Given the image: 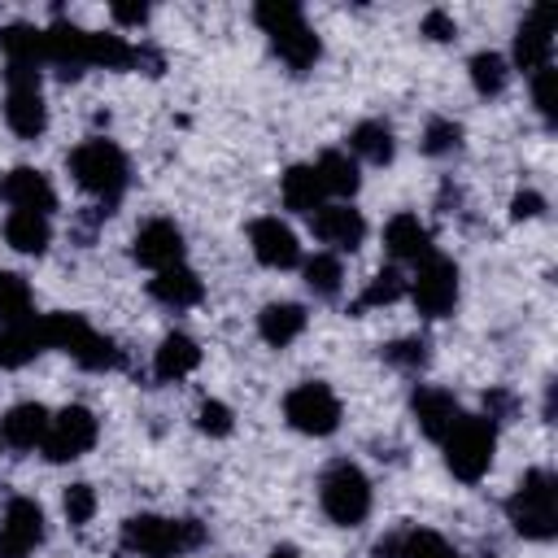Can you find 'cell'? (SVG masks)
Instances as JSON below:
<instances>
[{
  "instance_id": "1",
  "label": "cell",
  "mask_w": 558,
  "mask_h": 558,
  "mask_svg": "<svg viewBox=\"0 0 558 558\" xmlns=\"http://www.w3.org/2000/svg\"><path fill=\"white\" fill-rule=\"evenodd\" d=\"M253 22L262 26V35L270 39V48L279 52V61L292 74H305L323 57V39L305 22L301 4H292V0H262V4H253Z\"/></svg>"
},
{
  "instance_id": "2",
  "label": "cell",
  "mask_w": 558,
  "mask_h": 558,
  "mask_svg": "<svg viewBox=\"0 0 558 558\" xmlns=\"http://www.w3.org/2000/svg\"><path fill=\"white\" fill-rule=\"evenodd\" d=\"M506 519L523 541H554L558 536V475L549 466L523 471V480L506 497Z\"/></svg>"
},
{
  "instance_id": "3",
  "label": "cell",
  "mask_w": 558,
  "mask_h": 558,
  "mask_svg": "<svg viewBox=\"0 0 558 558\" xmlns=\"http://www.w3.org/2000/svg\"><path fill=\"white\" fill-rule=\"evenodd\" d=\"M70 174H74V183H78L87 196H96L100 205H118L122 192H126V183H131V161H126V153H122L113 140L92 135V140H83V144L70 153Z\"/></svg>"
},
{
  "instance_id": "4",
  "label": "cell",
  "mask_w": 558,
  "mask_h": 558,
  "mask_svg": "<svg viewBox=\"0 0 558 558\" xmlns=\"http://www.w3.org/2000/svg\"><path fill=\"white\" fill-rule=\"evenodd\" d=\"M440 449H445V466L453 480L480 484L497 453V423L488 414H458V423L445 432Z\"/></svg>"
},
{
  "instance_id": "5",
  "label": "cell",
  "mask_w": 558,
  "mask_h": 558,
  "mask_svg": "<svg viewBox=\"0 0 558 558\" xmlns=\"http://www.w3.org/2000/svg\"><path fill=\"white\" fill-rule=\"evenodd\" d=\"M205 541L196 519H161V514H131L122 523V554L135 558H179Z\"/></svg>"
},
{
  "instance_id": "6",
  "label": "cell",
  "mask_w": 558,
  "mask_h": 558,
  "mask_svg": "<svg viewBox=\"0 0 558 558\" xmlns=\"http://www.w3.org/2000/svg\"><path fill=\"white\" fill-rule=\"evenodd\" d=\"M318 506L336 527H357L371 514V480L357 462L336 458L318 480Z\"/></svg>"
},
{
  "instance_id": "7",
  "label": "cell",
  "mask_w": 558,
  "mask_h": 558,
  "mask_svg": "<svg viewBox=\"0 0 558 558\" xmlns=\"http://www.w3.org/2000/svg\"><path fill=\"white\" fill-rule=\"evenodd\" d=\"M4 122L17 140H39L48 131V105H44V87H39V70L26 65H9L4 70Z\"/></svg>"
},
{
  "instance_id": "8",
  "label": "cell",
  "mask_w": 558,
  "mask_h": 558,
  "mask_svg": "<svg viewBox=\"0 0 558 558\" xmlns=\"http://www.w3.org/2000/svg\"><path fill=\"white\" fill-rule=\"evenodd\" d=\"M405 292H410V301H414V310H418L423 318H445V314H453L458 292H462L458 262H453V257H440V253L423 257V262L414 266V279L405 283Z\"/></svg>"
},
{
  "instance_id": "9",
  "label": "cell",
  "mask_w": 558,
  "mask_h": 558,
  "mask_svg": "<svg viewBox=\"0 0 558 558\" xmlns=\"http://www.w3.org/2000/svg\"><path fill=\"white\" fill-rule=\"evenodd\" d=\"M283 418L301 436H331L340 427V397L323 379H305L283 397Z\"/></svg>"
},
{
  "instance_id": "10",
  "label": "cell",
  "mask_w": 558,
  "mask_h": 558,
  "mask_svg": "<svg viewBox=\"0 0 558 558\" xmlns=\"http://www.w3.org/2000/svg\"><path fill=\"white\" fill-rule=\"evenodd\" d=\"M96 436H100L96 414L87 405H65V410H57L48 418V432H44L39 453L48 462H74V458H83L96 445Z\"/></svg>"
},
{
  "instance_id": "11",
  "label": "cell",
  "mask_w": 558,
  "mask_h": 558,
  "mask_svg": "<svg viewBox=\"0 0 558 558\" xmlns=\"http://www.w3.org/2000/svg\"><path fill=\"white\" fill-rule=\"evenodd\" d=\"M549 57H554V4H536V9L523 13L506 65H514L523 74H536V70L549 65Z\"/></svg>"
},
{
  "instance_id": "12",
  "label": "cell",
  "mask_w": 558,
  "mask_h": 558,
  "mask_svg": "<svg viewBox=\"0 0 558 558\" xmlns=\"http://www.w3.org/2000/svg\"><path fill=\"white\" fill-rule=\"evenodd\" d=\"M48 523H44V506L35 497H13L0 514V558H26L44 545Z\"/></svg>"
},
{
  "instance_id": "13",
  "label": "cell",
  "mask_w": 558,
  "mask_h": 558,
  "mask_svg": "<svg viewBox=\"0 0 558 558\" xmlns=\"http://www.w3.org/2000/svg\"><path fill=\"white\" fill-rule=\"evenodd\" d=\"M248 248H253V257H257L262 266H270V270H292V266H301V240H296V231H292L283 218H275V214L248 222Z\"/></svg>"
},
{
  "instance_id": "14",
  "label": "cell",
  "mask_w": 558,
  "mask_h": 558,
  "mask_svg": "<svg viewBox=\"0 0 558 558\" xmlns=\"http://www.w3.org/2000/svg\"><path fill=\"white\" fill-rule=\"evenodd\" d=\"M314 222V235L331 248V253H357L362 240H366V218L362 209H353L349 201H331V205H318L310 214Z\"/></svg>"
},
{
  "instance_id": "15",
  "label": "cell",
  "mask_w": 558,
  "mask_h": 558,
  "mask_svg": "<svg viewBox=\"0 0 558 558\" xmlns=\"http://www.w3.org/2000/svg\"><path fill=\"white\" fill-rule=\"evenodd\" d=\"M131 257H135L140 266H148L153 275L166 270V266H179V262H183V231H179V222H170V218H148V222L135 231V240H131Z\"/></svg>"
},
{
  "instance_id": "16",
  "label": "cell",
  "mask_w": 558,
  "mask_h": 558,
  "mask_svg": "<svg viewBox=\"0 0 558 558\" xmlns=\"http://www.w3.org/2000/svg\"><path fill=\"white\" fill-rule=\"evenodd\" d=\"M44 44H48V65H57L65 78H74L92 65V31L65 22V17L44 26Z\"/></svg>"
},
{
  "instance_id": "17",
  "label": "cell",
  "mask_w": 558,
  "mask_h": 558,
  "mask_svg": "<svg viewBox=\"0 0 558 558\" xmlns=\"http://www.w3.org/2000/svg\"><path fill=\"white\" fill-rule=\"evenodd\" d=\"M0 201H9L13 209H26V214H52V209H57V187L48 183L44 170H35V166H13V170L0 179Z\"/></svg>"
},
{
  "instance_id": "18",
  "label": "cell",
  "mask_w": 558,
  "mask_h": 558,
  "mask_svg": "<svg viewBox=\"0 0 558 558\" xmlns=\"http://www.w3.org/2000/svg\"><path fill=\"white\" fill-rule=\"evenodd\" d=\"M410 414H414V423H418V432L427 436V440H445V432L458 423V414H462V405H458V397L449 392V388H436V384H418L414 388V397H410Z\"/></svg>"
},
{
  "instance_id": "19",
  "label": "cell",
  "mask_w": 558,
  "mask_h": 558,
  "mask_svg": "<svg viewBox=\"0 0 558 558\" xmlns=\"http://www.w3.org/2000/svg\"><path fill=\"white\" fill-rule=\"evenodd\" d=\"M148 296L157 305H166V310H192V305H201L205 283H201V275L192 266L179 262V266H166V270H157L148 279Z\"/></svg>"
},
{
  "instance_id": "20",
  "label": "cell",
  "mask_w": 558,
  "mask_h": 558,
  "mask_svg": "<svg viewBox=\"0 0 558 558\" xmlns=\"http://www.w3.org/2000/svg\"><path fill=\"white\" fill-rule=\"evenodd\" d=\"M379 558H462L440 532L432 527H401L375 545Z\"/></svg>"
},
{
  "instance_id": "21",
  "label": "cell",
  "mask_w": 558,
  "mask_h": 558,
  "mask_svg": "<svg viewBox=\"0 0 558 558\" xmlns=\"http://www.w3.org/2000/svg\"><path fill=\"white\" fill-rule=\"evenodd\" d=\"M384 248H388L397 262H414V266L436 253V248H432V231L418 222V214H392L388 227H384Z\"/></svg>"
},
{
  "instance_id": "22",
  "label": "cell",
  "mask_w": 558,
  "mask_h": 558,
  "mask_svg": "<svg viewBox=\"0 0 558 558\" xmlns=\"http://www.w3.org/2000/svg\"><path fill=\"white\" fill-rule=\"evenodd\" d=\"M48 410L39 405V401H22V405H13L4 418H0V440L9 445V449H17V453H26V449H39L44 445V432H48Z\"/></svg>"
},
{
  "instance_id": "23",
  "label": "cell",
  "mask_w": 558,
  "mask_h": 558,
  "mask_svg": "<svg viewBox=\"0 0 558 558\" xmlns=\"http://www.w3.org/2000/svg\"><path fill=\"white\" fill-rule=\"evenodd\" d=\"M196 366H201V344L187 331H166L161 344H157V353H153V375L161 384H174V379L192 375Z\"/></svg>"
},
{
  "instance_id": "24",
  "label": "cell",
  "mask_w": 558,
  "mask_h": 558,
  "mask_svg": "<svg viewBox=\"0 0 558 558\" xmlns=\"http://www.w3.org/2000/svg\"><path fill=\"white\" fill-rule=\"evenodd\" d=\"M305 323H310L305 305H296V301H270V305H262V314H257V336H262L270 349H288V344L305 331Z\"/></svg>"
},
{
  "instance_id": "25",
  "label": "cell",
  "mask_w": 558,
  "mask_h": 558,
  "mask_svg": "<svg viewBox=\"0 0 558 558\" xmlns=\"http://www.w3.org/2000/svg\"><path fill=\"white\" fill-rule=\"evenodd\" d=\"M353 161H366V166H388L397 157V140H392V126L384 118H366L349 131V148H344Z\"/></svg>"
},
{
  "instance_id": "26",
  "label": "cell",
  "mask_w": 558,
  "mask_h": 558,
  "mask_svg": "<svg viewBox=\"0 0 558 558\" xmlns=\"http://www.w3.org/2000/svg\"><path fill=\"white\" fill-rule=\"evenodd\" d=\"M0 52H4L9 65H26V70L48 65L44 26H31V22H9V26H0Z\"/></svg>"
},
{
  "instance_id": "27",
  "label": "cell",
  "mask_w": 558,
  "mask_h": 558,
  "mask_svg": "<svg viewBox=\"0 0 558 558\" xmlns=\"http://www.w3.org/2000/svg\"><path fill=\"white\" fill-rule=\"evenodd\" d=\"M314 174H318V183H323V196H336V201H349V196L362 187V166H357L344 148L318 153Z\"/></svg>"
},
{
  "instance_id": "28",
  "label": "cell",
  "mask_w": 558,
  "mask_h": 558,
  "mask_svg": "<svg viewBox=\"0 0 558 558\" xmlns=\"http://www.w3.org/2000/svg\"><path fill=\"white\" fill-rule=\"evenodd\" d=\"M279 201H283V209H292V214H314L318 205H327L314 166H305V161L288 166V170L279 174Z\"/></svg>"
},
{
  "instance_id": "29",
  "label": "cell",
  "mask_w": 558,
  "mask_h": 558,
  "mask_svg": "<svg viewBox=\"0 0 558 558\" xmlns=\"http://www.w3.org/2000/svg\"><path fill=\"white\" fill-rule=\"evenodd\" d=\"M4 244H9L13 253H26V257L48 253V244H52V222H48V214L13 209V214L4 218Z\"/></svg>"
},
{
  "instance_id": "30",
  "label": "cell",
  "mask_w": 558,
  "mask_h": 558,
  "mask_svg": "<svg viewBox=\"0 0 558 558\" xmlns=\"http://www.w3.org/2000/svg\"><path fill=\"white\" fill-rule=\"evenodd\" d=\"M44 349H48V344H44L39 318H26V323H9V327L0 331V366H9V371H17V366L35 362Z\"/></svg>"
},
{
  "instance_id": "31",
  "label": "cell",
  "mask_w": 558,
  "mask_h": 558,
  "mask_svg": "<svg viewBox=\"0 0 558 558\" xmlns=\"http://www.w3.org/2000/svg\"><path fill=\"white\" fill-rule=\"evenodd\" d=\"M39 331H44V344L48 349H61V353H74L78 340L92 331V323L74 310H57V314H44L39 318Z\"/></svg>"
},
{
  "instance_id": "32",
  "label": "cell",
  "mask_w": 558,
  "mask_h": 558,
  "mask_svg": "<svg viewBox=\"0 0 558 558\" xmlns=\"http://www.w3.org/2000/svg\"><path fill=\"white\" fill-rule=\"evenodd\" d=\"M301 275H305V288H310L314 296H323V301L340 296V288H344V266H340L336 253H314V257H305V262H301Z\"/></svg>"
},
{
  "instance_id": "33",
  "label": "cell",
  "mask_w": 558,
  "mask_h": 558,
  "mask_svg": "<svg viewBox=\"0 0 558 558\" xmlns=\"http://www.w3.org/2000/svg\"><path fill=\"white\" fill-rule=\"evenodd\" d=\"M466 74H471V87H475L480 96H501L506 83H510V65H506V57L493 52V48L475 52V57L466 61Z\"/></svg>"
},
{
  "instance_id": "34",
  "label": "cell",
  "mask_w": 558,
  "mask_h": 558,
  "mask_svg": "<svg viewBox=\"0 0 558 558\" xmlns=\"http://www.w3.org/2000/svg\"><path fill=\"white\" fill-rule=\"evenodd\" d=\"M405 296V275L397 266H384L371 275V283L362 288V296L353 301V310H379V305H392Z\"/></svg>"
},
{
  "instance_id": "35",
  "label": "cell",
  "mask_w": 558,
  "mask_h": 558,
  "mask_svg": "<svg viewBox=\"0 0 558 558\" xmlns=\"http://www.w3.org/2000/svg\"><path fill=\"white\" fill-rule=\"evenodd\" d=\"M31 314V283L17 270H0V323H26Z\"/></svg>"
},
{
  "instance_id": "36",
  "label": "cell",
  "mask_w": 558,
  "mask_h": 558,
  "mask_svg": "<svg viewBox=\"0 0 558 558\" xmlns=\"http://www.w3.org/2000/svg\"><path fill=\"white\" fill-rule=\"evenodd\" d=\"M74 357V366H83V371H113L118 362H122V353H118V344L109 340V336H100L96 327L78 340V349L70 353Z\"/></svg>"
},
{
  "instance_id": "37",
  "label": "cell",
  "mask_w": 558,
  "mask_h": 558,
  "mask_svg": "<svg viewBox=\"0 0 558 558\" xmlns=\"http://www.w3.org/2000/svg\"><path fill=\"white\" fill-rule=\"evenodd\" d=\"M418 148H423L427 157H449V153L462 148V126H458L453 118H427Z\"/></svg>"
},
{
  "instance_id": "38",
  "label": "cell",
  "mask_w": 558,
  "mask_h": 558,
  "mask_svg": "<svg viewBox=\"0 0 558 558\" xmlns=\"http://www.w3.org/2000/svg\"><path fill=\"white\" fill-rule=\"evenodd\" d=\"M379 353H384V362L397 366V371H423V366H427V340H423V336H401V340L384 344Z\"/></svg>"
},
{
  "instance_id": "39",
  "label": "cell",
  "mask_w": 558,
  "mask_h": 558,
  "mask_svg": "<svg viewBox=\"0 0 558 558\" xmlns=\"http://www.w3.org/2000/svg\"><path fill=\"white\" fill-rule=\"evenodd\" d=\"M61 510H65V523L70 527H87L92 514H96V488L92 484H70L61 493Z\"/></svg>"
},
{
  "instance_id": "40",
  "label": "cell",
  "mask_w": 558,
  "mask_h": 558,
  "mask_svg": "<svg viewBox=\"0 0 558 558\" xmlns=\"http://www.w3.org/2000/svg\"><path fill=\"white\" fill-rule=\"evenodd\" d=\"M196 427L205 432V436H231V427H235V414H231V405H222V401H201V410H196Z\"/></svg>"
},
{
  "instance_id": "41",
  "label": "cell",
  "mask_w": 558,
  "mask_h": 558,
  "mask_svg": "<svg viewBox=\"0 0 558 558\" xmlns=\"http://www.w3.org/2000/svg\"><path fill=\"white\" fill-rule=\"evenodd\" d=\"M532 105H536V113L545 118V126H554V65H545V70H536L532 74Z\"/></svg>"
},
{
  "instance_id": "42",
  "label": "cell",
  "mask_w": 558,
  "mask_h": 558,
  "mask_svg": "<svg viewBox=\"0 0 558 558\" xmlns=\"http://www.w3.org/2000/svg\"><path fill=\"white\" fill-rule=\"evenodd\" d=\"M423 35L436 44H449V39H458V22L445 9H432V13H423Z\"/></svg>"
},
{
  "instance_id": "43",
  "label": "cell",
  "mask_w": 558,
  "mask_h": 558,
  "mask_svg": "<svg viewBox=\"0 0 558 558\" xmlns=\"http://www.w3.org/2000/svg\"><path fill=\"white\" fill-rule=\"evenodd\" d=\"M541 214H545V196H541V192H532V187L514 192V201H510V218H514V222H532V218H541Z\"/></svg>"
},
{
  "instance_id": "44",
  "label": "cell",
  "mask_w": 558,
  "mask_h": 558,
  "mask_svg": "<svg viewBox=\"0 0 558 558\" xmlns=\"http://www.w3.org/2000/svg\"><path fill=\"white\" fill-rule=\"evenodd\" d=\"M109 17L118 26H144L148 22V4H109Z\"/></svg>"
},
{
  "instance_id": "45",
  "label": "cell",
  "mask_w": 558,
  "mask_h": 558,
  "mask_svg": "<svg viewBox=\"0 0 558 558\" xmlns=\"http://www.w3.org/2000/svg\"><path fill=\"white\" fill-rule=\"evenodd\" d=\"M484 410H488V418H493V423H501V418L514 410V397L497 388V392H488V397H484Z\"/></svg>"
},
{
  "instance_id": "46",
  "label": "cell",
  "mask_w": 558,
  "mask_h": 558,
  "mask_svg": "<svg viewBox=\"0 0 558 558\" xmlns=\"http://www.w3.org/2000/svg\"><path fill=\"white\" fill-rule=\"evenodd\" d=\"M270 558H301V554H296L292 545H275V549H270Z\"/></svg>"
}]
</instances>
